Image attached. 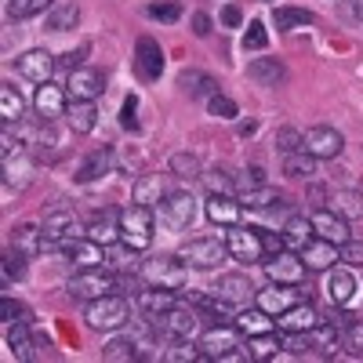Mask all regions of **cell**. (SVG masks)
Masks as SVG:
<instances>
[{
    "label": "cell",
    "instance_id": "obj_1",
    "mask_svg": "<svg viewBox=\"0 0 363 363\" xmlns=\"http://www.w3.org/2000/svg\"><path fill=\"white\" fill-rule=\"evenodd\" d=\"M120 240L131 244L135 251H145L153 244V207L131 203V207L120 211Z\"/></svg>",
    "mask_w": 363,
    "mask_h": 363
},
{
    "label": "cell",
    "instance_id": "obj_2",
    "mask_svg": "<svg viewBox=\"0 0 363 363\" xmlns=\"http://www.w3.org/2000/svg\"><path fill=\"white\" fill-rule=\"evenodd\" d=\"M84 320L95 330H116V327H124L131 320V306H128V298H120V294H106V298L91 301Z\"/></svg>",
    "mask_w": 363,
    "mask_h": 363
},
{
    "label": "cell",
    "instance_id": "obj_3",
    "mask_svg": "<svg viewBox=\"0 0 363 363\" xmlns=\"http://www.w3.org/2000/svg\"><path fill=\"white\" fill-rule=\"evenodd\" d=\"M142 277H145V284H153V287L182 291V287H186V262H182L178 255L174 258H167V255L145 258L142 262Z\"/></svg>",
    "mask_w": 363,
    "mask_h": 363
},
{
    "label": "cell",
    "instance_id": "obj_4",
    "mask_svg": "<svg viewBox=\"0 0 363 363\" xmlns=\"http://www.w3.org/2000/svg\"><path fill=\"white\" fill-rule=\"evenodd\" d=\"M116 291V277H113V269L106 265H91V269H80L77 277L69 280V294L73 298H84V301H95V298H106Z\"/></svg>",
    "mask_w": 363,
    "mask_h": 363
},
{
    "label": "cell",
    "instance_id": "obj_5",
    "mask_svg": "<svg viewBox=\"0 0 363 363\" xmlns=\"http://www.w3.org/2000/svg\"><path fill=\"white\" fill-rule=\"evenodd\" d=\"M178 258L186 262V265H193V269H218V265L229 258V244H222V240H211V236L189 240V244L178 251Z\"/></svg>",
    "mask_w": 363,
    "mask_h": 363
},
{
    "label": "cell",
    "instance_id": "obj_6",
    "mask_svg": "<svg viewBox=\"0 0 363 363\" xmlns=\"http://www.w3.org/2000/svg\"><path fill=\"white\" fill-rule=\"evenodd\" d=\"M157 215H160V225L164 229H189L193 225V218H196V200L189 196V193H171L160 207H157Z\"/></svg>",
    "mask_w": 363,
    "mask_h": 363
},
{
    "label": "cell",
    "instance_id": "obj_7",
    "mask_svg": "<svg viewBox=\"0 0 363 363\" xmlns=\"http://www.w3.org/2000/svg\"><path fill=\"white\" fill-rule=\"evenodd\" d=\"M225 244H229V255L236 262H262L265 258V244H262V233L258 229H247V225H229L225 233Z\"/></svg>",
    "mask_w": 363,
    "mask_h": 363
},
{
    "label": "cell",
    "instance_id": "obj_8",
    "mask_svg": "<svg viewBox=\"0 0 363 363\" xmlns=\"http://www.w3.org/2000/svg\"><path fill=\"white\" fill-rule=\"evenodd\" d=\"M33 106H37V113H40L44 124H51V120L66 116V109H69V91H66L62 84H51V80H48V84L37 87Z\"/></svg>",
    "mask_w": 363,
    "mask_h": 363
},
{
    "label": "cell",
    "instance_id": "obj_9",
    "mask_svg": "<svg viewBox=\"0 0 363 363\" xmlns=\"http://www.w3.org/2000/svg\"><path fill=\"white\" fill-rule=\"evenodd\" d=\"M265 272H269L272 284H291V287H298L301 280H306V262H301L298 255H291V251H280V255L265 258Z\"/></svg>",
    "mask_w": 363,
    "mask_h": 363
},
{
    "label": "cell",
    "instance_id": "obj_10",
    "mask_svg": "<svg viewBox=\"0 0 363 363\" xmlns=\"http://www.w3.org/2000/svg\"><path fill=\"white\" fill-rule=\"evenodd\" d=\"M157 323V330L164 338H171V342H182V338H193L196 330H200V320H196V313L193 309H171V313H164L160 320H153Z\"/></svg>",
    "mask_w": 363,
    "mask_h": 363
},
{
    "label": "cell",
    "instance_id": "obj_11",
    "mask_svg": "<svg viewBox=\"0 0 363 363\" xmlns=\"http://www.w3.org/2000/svg\"><path fill=\"white\" fill-rule=\"evenodd\" d=\"M342 149H345V138L335 128H309L306 131V153H313L316 160H335Z\"/></svg>",
    "mask_w": 363,
    "mask_h": 363
},
{
    "label": "cell",
    "instance_id": "obj_12",
    "mask_svg": "<svg viewBox=\"0 0 363 363\" xmlns=\"http://www.w3.org/2000/svg\"><path fill=\"white\" fill-rule=\"evenodd\" d=\"M62 255L69 258V262H77L80 269H91V265H106V247L102 244H95L91 236H69V240H62Z\"/></svg>",
    "mask_w": 363,
    "mask_h": 363
},
{
    "label": "cell",
    "instance_id": "obj_13",
    "mask_svg": "<svg viewBox=\"0 0 363 363\" xmlns=\"http://www.w3.org/2000/svg\"><path fill=\"white\" fill-rule=\"evenodd\" d=\"M15 69H18L26 80H33V84H48L51 73H55V58H51V51L33 48V51H26V55L15 58Z\"/></svg>",
    "mask_w": 363,
    "mask_h": 363
},
{
    "label": "cell",
    "instance_id": "obj_14",
    "mask_svg": "<svg viewBox=\"0 0 363 363\" xmlns=\"http://www.w3.org/2000/svg\"><path fill=\"white\" fill-rule=\"evenodd\" d=\"M277 323H280L284 335H309V330L320 323V313L309 306V301H294L287 313L277 316Z\"/></svg>",
    "mask_w": 363,
    "mask_h": 363
},
{
    "label": "cell",
    "instance_id": "obj_15",
    "mask_svg": "<svg viewBox=\"0 0 363 363\" xmlns=\"http://www.w3.org/2000/svg\"><path fill=\"white\" fill-rule=\"evenodd\" d=\"M171 193L174 189H171V178L167 174H142L135 182V203H142V207H160Z\"/></svg>",
    "mask_w": 363,
    "mask_h": 363
},
{
    "label": "cell",
    "instance_id": "obj_16",
    "mask_svg": "<svg viewBox=\"0 0 363 363\" xmlns=\"http://www.w3.org/2000/svg\"><path fill=\"white\" fill-rule=\"evenodd\" d=\"M236 345H240L236 323H233V327H211V330H203V335H200V349H203L207 359H222V356L233 352Z\"/></svg>",
    "mask_w": 363,
    "mask_h": 363
},
{
    "label": "cell",
    "instance_id": "obj_17",
    "mask_svg": "<svg viewBox=\"0 0 363 363\" xmlns=\"http://www.w3.org/2000/svg\"><path fill=\"white\" fill-rule=\"evenodd\" d=\"M77 229V218H73V211L66 207H55L51 215H44L40 222V233H44V247H55V244H62V240H69Z\"/></svg>",
    "mask_w": 363,
    "mask_h": 363
},
{
    "label": "cell",
    "instance_id": "obj_18",
    "mask_svg": "<svg viewBox=\"0 0 363 363\" xmlns=\"http://www.w3.org/2000/svg\"><path fill=\"white\" fill-rule=\"evenodd\" d=\"M66 91H69V99H84V102H95L102 91H106V80H102V73L99 69H73L69 73V84H66Z\"/></svg>",
    "mask_w": 363,
    "mask_h": 363
},
{
    "label": "cell",
    "instance_id": "obj_19",
    "mask_svg": "<svg viewBox=\"0 0 363 363\" xmlns=\"http://www.w3.org/2000/svg\"><path fill=\"white\" fill-rule=\"evenodd\" d=\"M298 258L306 262V269H313V272H327L330 265L338 262V244H330V240H320V236H313L309 244L298 251Z\"/></svg>",
    "mask_w": 363,
    "mask_h": 363
},
{
    "label": "cell",
    "instance_id": "obj_20",
    "mask_svg": "<svg viewBox=\"0 0 363 363\" xmlns=\"http://www.w3.org/2000/svg\"><path fill=\"white\" fill-rule=\"evenodd\" d=\"M342 335H345V323H342V316H330L327 323H316L313 330H309V349H316V352H323V356H330L338 345H342Z\"/></svg>",
    "mask_w": 363,
    "mask_h": 363
},
{
    "label": "cell",
    "instance_id": "obj_21",
    "mask_svg": "<svg viewBox=\"0 0 363 363\" xmlns=\"http://www.w3.org/2000/svg\"><path fill=\"white\" fill-rule=\"evenodd\" d=\"M309 222H313V236H320V240H330L338 247L349 240V222L342 215H335V211H316Z\"/></svg>",
    "mask_w": 363,
    "mask_h": 363
},
{
    "label": "cell",
    "instance_id": "obj_22",
    "mask_svg": "<svg viewBox=\"0 0 363 363\" xmlns=\"http://www.w3.org/2000/svg\"><path fill=\"white\" fill-rule=\"evenodd\" d=\"M87 236L95 240V244L109 247L120 240V211L116 207H102V215H95L87 222Z\"/></svg>",
    "mask_w": 363,
    "mask_h": 363
},
{
    "label": "cell",
    "instance_id": "obj_23",
    "mask_svg": "<svg viewBox=\"0 0 363 363\" xmlns=\"http://www.w3.org/2000/svg\"><path fill=\"white\" fill-rule=\"evenodd\" d=\"M174 306H178L174 291H167V287H145V291H138V309H142V316H149V320H160V316L171 313Z\"/></svg>",
    "mask_w": 363,
    "mask_h": 363
},
{
    "label": "cell",
    "instance_id": "obj_24",
    "mask_svg": "<svg viewBox=\"0 0 363 363\" xmlns=\"http://www.w3.org/2000/svg\"><path fill=\"white\" fill-rule=\"evenodd\" d=\"M135 58H138V73L145 80H160V73H164V51H160V44L153 37H142L138 40Z\"/></svg>",
    "mask_w": 363,
    "mask_h": 363
},
{
    "label": "cell",
    "instance_id": "obj_25",
    "mask_svg": "<svg viewBox=\"0 0 363 363\" xmlns=\"http://www.w3.org/2000/svg\"><path fill=\"white\" fill-rule=\"evenodd\" d=\"M356 291H359V284L349 269H330L327 272V298L335 301V306H349L356 298Z\"/></svg>",
    "mask_w": 363,
    "mask_h": 363
},
{
    "label": "cell",
    "instance_id": "obj_26",
    "mask_svg": "<svg viewBox=\"0 0 363 363\" xmlns=\"http://www.w3.org/2000/svg\"><path fill=\"white\" fill-rule=\"evenodd\" d=\"M240 211H244V203L225 196V193H211V200H207V218L215 225H225V229L240 222Z\"/></svg>",
    "mask_w": 363,
    "mask_h": 363
},
{
    "label": "cell",
    "instance_id": "obj_27",
    "mask_svg": "<svg viewBox=\"0 0 363 363\" xmlns=\"http://www.w3.org/2000/svg\"><path fill=\"white\" fill-rule=\"evenodd\" d=\"M255 301H258V309H265L269 316H280V313H287L294 306V287L291 284H272V287L258 291Z\"/></svg>",
    "mask_w": 363,
    "mask_h": 363
},
{
    "label": "cell",
    "instance_id": "obj_28",
    "mask_svg": "<svg viewBox=\"0 0 363 363\" xmlns=\"http://www.w3.org/2000/svg\"><path fill=\"white\" fill-rule=\"evenodd\" d=\"M178 87L186 91V95H193V99L218 95V80L207 77V73H200V69H182V73H178Z\"/></svg>",
    "mask_w": 363,
    "mask_h": 363
},
{
    "label": "cell",
    "instance_id": "obj_29",
    "mask_svg": "<svg viewBox=\"0 0 363 363\" xmlns=\"http://www.w3.org/2000/svg\"><path fill=\"white\" fill-rule=\"evenodd\" d=\"M66 120H69V128L77 135H91V131H95V124H99V109H95V102L73 99L69 109H66Z\"/></svg>",
    "mask_w": 363,
    "mask_h": 363
},
{
    "label": "cell",
    "instance_id": "obj_30",
    "mask_svg": "<svg viewBox=\"0 0 363 363\" xmlns=\"http://www.w3.org/2000/svg\"><path fill=\"white\" fill-rule=\"evenodd\" d=\"M247 77L258 80L262 87H277V84H284L287 69H284L280 58H255V62L247 66Z\"/></svg>",
    "mask_w": 363,
    "mask_h": 363
},
{
    "label": "cell",
    "instance_id": "obj_31",
    "mask_svg": "<svg viewBox=\"0 0 363 363\" xmlns=\"http://www.w3.org/2000/svg\"><path fill=\"white\" fill-rule=\"evenodd\" d=\"M44 22H48L51 33H66V29H73L80 22V8L73 0H55V8L44 15Z\"/></svg>",
    "mask_w": 363,
    "mask_h": 363
},
{
    "label": "cell",
    "instance_id": "obj_32",
    "mask_svg": "<svg viewBox=\"0 0 363 363\" xmlns=\"http://www.w3.org/2000/svg\"><path fill=\"white\" fill-rule=\"evenodd\" d=\"M8 349H11V356L15 359H33L37 352V345H33V335H29V323L26 320H15V323H8Z\"/></svg>",
    "mask_w": 363,
    "mask_h": 363
},
{
    "label": "cell",
    "instance_id": "obj_33",
    "mask_svg": "<svg viewBox=\"0 0 363 363\" xmlns=\"http://www.w3.org/2000/svg\"><path fill=\"white\" fill-rule=\"evenodd\" d=\"M11 247L22 251L26 258H29V255H37V251H44V233H40V225H33V222L15 225V233H11Z\"/></svg>",
    "mask_w": 363,
    "mask_h": 363
},
{
    "label": "cell",
    "instance_id": "obj_34",
    "mask_svg": "<svg viewBox=\"0 0 363 363\" xmlns=\"http://www.w3.org/2000/svg\"><path fill=\"white\" fill-rule=\"evenodd\" d=\"M240 203H244L247 211H280V207H287V200H284L277 189H269V186L247 189L244 196H240Z\"/></svg>",
    "mask_w": 363,
    "mask_h": 363
},
{
    "label": "cell",
    "instance_id": "obj_35",
    "mask_svg": "<svg viewBox=\"0 0 363 363\" xmlns=\"http://www.w3.org/2000/svg\"><path fill=\"white\" fill-rule=\"evenodd\" d=\"M251 280L244 277V272H229V277H218V287H215V294L218 298H225V301H247L251 298Z\"/></svg>",
    "mask_w": 363,
    "mask_h": 363
},
{
    "label": "cell",
    "instance_id": "obj_36",
    "mask_svg": "<svg viewBox=\"0 0 363 363\" xmlns=\"http://www.w3.org/2000/svg\"><path fill=\"white\" fill-rule=\"evenodd\" d=\"M313 240V222L309 218H301V215H291L287 222H284V247H291V251H301Z\"/></svg>",
    "mask_w": 363,
    "mask_h": 363
},
{
    "label": "cell",
    "instance_id": "obj_37",
    "mask_svg": "<svg viewBox=\"0 0 363 363\" xmlns=\"http://www.w3.org/2000/svg\"><path fill=\"white\" fill-rule=\"evenodd\" d=\"M106 265H109L113 272H135V269H138V255H135L131 244L116 240V244L106 247Z\"/></svg>",
    "mask_w": 363,
    "mask_h": 363
},
{
    "label": "cell",
    "instance_id": "obj_38",
    "mask_svg": "<svg viewBox=\"0 0 363 363\" xmlns=\"http://www.w3.org/2000/svg\"><path fill=\"white\" fill-rule=\"evenodd\" d=\"M233 323H236L240 335H247V338H251V335H265V330H272V316H269L265 309H258V306H255V309H244Z\"/></svg>",
    "mask_w": 363,
    "mask_h": 363
},
{
    "label": "cell",
    "instance_id": "obj_39",
    "mask_svg": "<svg viewBox=\"0 0 363 363\" xmlns=\"http://www.w3.org/2000/svg\"><path fill=\"white\" fill-rule=\"evenodd\" d=\"M330 211H335V215H342L345 222H349V218H363V193H356V189H338L335 196H330Z\"/></svg>",
    "mask_w": 363,
    "mask_h": 363
},
{
    "label": "cell",
    "instance_id": "obj_40",
    "mask_svg": "<svg viewBox=\"0 0 363 363\" xmlns=\"http://www.w3.org/2000/svg\"><path fill=\"white\" fill-rule=\"evenodd\" d=\"M284 174L301 182V178H313L316 174V157L306 153V149H298V153H284Z\"/></svg>",
    "mask_w": 363,
    "mask_h": 363
},
{
    "label": "cell",
    "instance_id": "obj_41",
    "mask_svg": "<svg viewBox=\"0 0 363 363\" xmlns=\"http://www.w3.org/2000/svg\"><path fill=\"white\" fill-rule=\"evenodd\" d=\"M109 164H113V157H109V149H95L80 167H77V182H95V178H102L106 171H109Z\"/></svg>",
    "mask_w": 363,
    "mask_h": 363
},
{
    "label": "cell",
    "instance_id": "obj_42",
    "mask_svg": "<svg viewBox=\"0 0 363 363\" xmlns=\"http://www.w3.org/2000/svg\"><path fill=\"white\" fill-rule=\"evenodd\" d=\"M51 8H55V0H8V18L22 22L33 15H48Z\"/></svg>",
    "mask_w": 363,
    "mask_h": 363
},
{
    "label": "cell",
    "instance_id": "obj_43",
    "mask_svg": "<svg viewBox=\"0 0 363 363\" xmlns=\"http://www.w3.org/2000/svg\"><path fill=\"white\" fill-rule=\"evenodd\" d=\"M22 113H26V102H22V95L15 87H0V116H4V124H18L22 120Z\"/></svg>",
    "mask_w": 363,
    "mask_h": 363
},
{
    "label": "cell",
    "instance_id": "obj_44",
    "mask_svg": "<svg viewBox=\"0 0 363 363\" xmlns=\"http://www.w3.org/2000/svg\"><path fill=\"white\" fill-rule=\"evenodd\" d=\"M272 26L287 33V29H298V26H313V15L301 11V8H277L272 11Z\"/></svg>",
    "mask_w": 363,
    "mask_h": 363
},
{
    "label": "cell",
    "instance_id": "obj_45",
    "mask_svg": "<svg viewBox=\"0 0 363 363\" xmlns=\"http://www.w3.org/2000/svg\"><path fill=\"white\" fill-rule=\"evenodd\" d=\"M247 349H251V359H272L280 352V338L272 335V330H265V335H251Z\"/></svg>",
    "mask_w": 363,
    "mask_h": 363
},
{
    "label": "cell",
    "instance_id": "obj_46",
    "mask_svg": "<svg viewBox=\"0 0 363 363\" xmlns=\"http://www.w3.org/2000/svg\"><path fill=\"white\" fill-rule=\"evenodd\" d=\"M102 356L113 359V363H131V359H138L142 352H138V345H135L131 338H113V342L102 349Z\"/></svg>",
    "mask_w": 363,
    "mask_h": 363
},
{
    "label": "cell",
    "instance_id": "obj_47",
    "mask_svg": "<svg viewBox=\"0 0 363 363\" xmlns=\"http://www.w3.org/2000/svg\"><path fill=\"white\" fill-rule=\"evenodd\" d=\"M29 171H33V164H29L22 153L4 160V182H8V186H26V182H29Z\"/></svg>",
    "mask_w": 363,
    "mask_h": 363
},
{
    "label": "cell",
    "instance_id": "obj_48",
    "mask_svg": "<svg viewBox=\"0 0 363 363\" xmlns=\"http://www.w3.org/2000/svg\"><path fill=\"white\" fill-rule=\"evenodd\" d=\"M167 359H171V363H200V359H207V356H203L200 345H193L189 338H182V342H174V345L167 349Z\"/></svg>",
    "mask_w": 363,
    "mask_h": 363
},
{
    "label": "cell",
    "instance_id": "obj_49",
    "mask_svg": "<svg viewBox=\"0 0 363 363\" xmlns=\"http://www.w3.org/2000/svg\"><path fill=\"white\" fill-rule=\"evenodd\" d=\"M342 349L356 359H363V320H349L345 335H342Z\"/></svg>",
    "mask_w": 363,
    "mask_h": 363
},
{
    "label": "cell",
    "instance_id": "obj_50",
    "mask_svg": "<svg viewBox=\"0 0 363 363\" xmlns=\"http://www.w3.org/2000/svg\"><path fill=\"white\" fill-rule=\"evenodd\" d=\"M203 182H207V189H211V193H225V196H233V189H236L233 174L222 171V167H211V171L203 174Z\"/></svg>",
    "mask_w": 363,
    "mask_h": 363
},
{
    "label": "cell",
    "instance_id": "obj_51",
    "mask_svg": "<svg viewBox=\"0 0 363 363\" xmlns=\"http://www.w3.org/2000/svg\"><path fill=\"white\" fill-rule=\"evenodd\" d=\"M171 174L174 178H196L200 174V160L193 153H174L171 157Z\"/></svg>",
    "mask_w": 363,
    "mask_h": 363
},
{
    "label": "cell",
    "instance_id": "obj_52",
    "mask_svg": "<svg viewBox=\"0 0 363 363\" xmlns=\"http://www.w3.org/2000/svg\"><path fill=\"white\" fill-rule=\"evenodd\" d=\"M277 149L280 153H298V149H306V135L294 131V128H280L277 131Z\"/></svg>",
    "mask_w": 363,
    "mask_h": 363
},
{
    "label": "cell",
    "instance_id": "obj_53",
    "mask_svg": "<svg viewBox=\"0 0 363 363\" xmlns=\"http://www.w3.org/2000/svg\"><path fill=\"white\" fill-rule=\"evenodd\" d=\"M207 109H211V116H218V120H233V116L240 113V109H236V102H233L229 95H222V91L207 99Z\"/></svg>",
    "mask_w": 363,
    "mask_h": 363
},
{
    "label": "cell",
    "instance_id": "obj_54",
    "mask_svg": "<svg viewBox=\"0 0 363 363\" xmlns=\"http://www.w3.org/2000/svg\"><path fill=\"white\" fill-rule=\"evenodd\" d=\"M265 44H269V33H265V22H258V18H255V22L247 26V33H244V48H251V51H262Z\"/></svg>",
    "mask_w": 363,
    "mask_h": 363
},
{
    "label": "cell",
    "instance_id": "obj_55",
    "mask_svg": "<svg viewBox=\"0 0 363 363\" xmlns=\"http://www.w3.org/2000/svg\"><path fill=\"white\" fill-rule=\"evenodd\" d=\"M338 262L363 269V244H359V240H345V244L338 247Z\"/></svg>",
    "mask_w": 363,
    "mask_h": 363
},
{
    "label": "cell",
    "instance_id": "obj_56",
    "mask_svg": "<svg viewBox=\"0 0 363 363\" xmlns=\"http://www.w3.org/2000/svg\"><path fill=\"white\" fill-rule=\"evenodd\" d=\"M138 99L135 95H128L124 99V109H120V128H124V131H138Z\"/></svg>",
    "mask_w": 363,
    "mask_h": 363
},
{
    "label": "cell",
    "instance_id": "obj_57",
    "mask_svg": "<svg viewBox=\"0 0 363 363\" xmlns=\"http://www.w3.org/2000/svg\"><path fill=\"white\" fill-rule=\"evenodd\" d=\"M22 272H26V255L11 247V251L4 255V277H8V280H11V277L18 280V277H22Z\"/></svg>",
    "mask_w": 363,
    "mask_h": 363
},
{
    "label": "cell",
    "instance_id": "obj_58",
    "mask_svg": "<svg viewBox=\"0 0 363 363\" xmlns=\"http://www.w3.org/2000/svg\"><path fill=\"white\" fill-rule=\"evenodd\" d=\"M182 15L178 4H149V18H160V22H174Z\"/></svg>",
    "mask_w": 363,
    "mask_h": 363
},
{
    "label": "cell",
    "instance_id": "obj_59",
    "mask_svg": "<svg viewBox=\"0 0 363 363\" xmlns=\"http://www.w3.org/2000/svg\"><path fill=\"white\" fill-rule=\"evenodd\" d=\"M211 29H215V22H211V15L196 11V15H193V33H196V37H211Z\"/></svg>",
    "mask_w": 363,
    "mask_h": 363
},
{
    "label": "cell",
    "instance_id": "obj_60",
    "mask_svg": "<svg viewBox=\"0 0 363 363\" xmlns=\"http://www.w3.org/2000/svg\"><path fill=\"white\" fill-rule=\"evenodd\" d=\"M0 316H4V323H15L22 316V306H18V301H11V298H4V301H0Z\"/></svg>",
    "mask_w": 363,
    "mask_h": 363
},
{
    "label": "cell",
    "instance_id": "obj_61",
    "mask_svg": "<svg viewBox=\"0 0 363 363\" xmlns=\"http://www.w3.org/2000/svg\"><path fill=\"white\" fill-rule=\"evenodd\" d=\"M84 55H87V48H80V51H66L62 58H58V62H62V66H66V69L73 73V69H80V62H84Z\"/></svg>",
    "mask_w": 363,
    "mask_h": 363
},
{
    "label": "cell",
    "instance_id": "obj_62",
    "mask_svg": "<svg viewBox=\"0 0 363 363\" xmlns=\"http://www.w3.org/2000/svg\"><path fill=\"white\" fill-rule=\"evenodd\" d=\"M222 22H225V26H240V22H244V15H240V8L229 4V8L222 11Z\"/></svg>",
    "mask_w": 363,
    "mask_h": 363
},
{
    "label": "cell",
    "instance_id": "obj_63",
    "mask_svg": "<svg viewBox=\"0 0 363 363\" xmlns=\"http://www.w3.org/2000/svg\"><path fill=\"white\" fill-rule=\"evenodd\" d=\"M352 11H356V15L363 18V0H352Z\"/></svg>",
    "mask_w": 363,
    "mask_h": 363
}]
</instances>
